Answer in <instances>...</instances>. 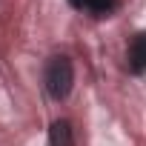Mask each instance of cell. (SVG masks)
<instances>
[{
  "instance_id": "obj_5",
  "label": "cell",
  "mask_w": 146,
  "mask_h": 146,
  "mask_svg": "<svg viewBox=\"0 0 146 146\" xmlns=\"http://www.w3.org/2000/svg\"><path fill=\"white\" fill-rule=\"evenodd\" d=\"M69 3H72V6H78V9H80V6H86V0H69Z\"/></svg>"
},
{
  "instance_id": "obj_2",
  "label": "cell",
  "mask_w": 146,
  "mask_h": 146,
  "mask_svg": "<svg viewBox=\"0 0 146 146\" xmlns=\"http://www.w3.org/2000/svg\"><path fill=\"white\" fill-rule=\"evenodd\" d=\"M129 69L135 75H143L146 72V32L135 35V40L129 46Z\"/></svg>"
},
{
  "instance_id": "obj_4",
  "label": "cell",
  "mask_w": 146,
  "mask_h": 146,
  "mask_svg": "<svg viewBox=\"0 0 146 146\" xmlns=\"http://www.w3.org/2000/svg\"><path fill=\"white\" fill-rule=\"evenodd\" d=\"M115 6V0H86V9H92L95 15H106Z\"/></svg>"
},
{
  "instance_id": "obj_1",
  "label": "cell",
  "mask_w": 146,
  "mask_h": 146,
  "mask_svg": "<svg viewBox=\"0 0 146 146\" xmlns=\"http://www.w3.org/2000/svg\"><path fill=\"white\" fill-rule=\"evenodd\" d=\"M72 83H75V72H72L69 57H52L46 66V89L54 100H63L72 92Z\"/></svg>"
},
{
  "instance_id": "obj_3",
  "label": "cell",
  "mask_w": 146,
  "mask_h": 146,
  "mask_svg": "<svg viewBox=\"0 0 146 146\" xmlns=\"http://www.w3.org/2000/svg\"><path fill=\"white\" fill-rule=\"evenodd\" d=\"M49 143L52 146H72V126H69V120H54L52 123Z\"/></svg>"
}]
</instances>
